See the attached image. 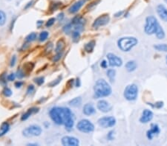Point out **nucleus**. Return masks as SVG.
<instances>
[{"label":"nucleus","mask_w":167,"mask_h":146,"mask_svg":"<svg viewBox=\"0 0 167 146\" xmlns=\"http://www.w3.org/2000/svg\"><path fill=\"white\" fill-rule=\"evenodd\" d=\"M49 115L57 125H63L67 119L74 116L72 111L65 107H54L50 109Z\"/></svg>","instance_id":"obj_1"},{"label":"nucleus","mask_w":167,"mask_h":146,"mask_svg":"<svg viewBox=\"0 0 167 146\" xmlns=\"http://www.w3.org/2000/svg\"><path fill=\"white\" fill-rule=\"evenodd\" d=\"M94 96L96 98H105L109 96L111 94V87L108 82L104 79H99L96 81L94 86Z\"/></svg>","instance_id":"obj_2"},{"label":"nucleus","mask_w":167,"mask_h":146,"mask_svg":"<svg viewBox=\"0 0 167 146\" xmlns=\"http://www.w3.org/2000/svg\"><path fill=\"white\" fill-rule=\"evenodd\" d=\"M138 40L134 37L127 36V37H123L120 38L117 41V45L120 50L123 52H129L138 44Z\"/></svg>","instance_id":"obj_3"},{"label":"nucleus","mask_w":167,"mask_h":146,"mask_svg":"<svg viewBox=\"0 0 167 146\" xmlns=\"http://www.w3.org/2000/svg\"><path fill=\"white\" fill-rule=\"evenodd\" d=\"M161 26L154 15H149L146 19V24L144 26V32L147 35H153L157 33Z\"/></svg>","instance_id":"obj_4"},{"label":"nucleus","mask_w":167,"mask_h":146,"mask_svg":"<svg viewBox=\"0 0 167 146\" xmlns=\"http://www.w3.org/2000/svg\"><path fill=\"white\" fill-rule=\"evenodd\" d=\"M124 98L129 101L135 100L138 95V87L135 84H130L125 87L123 93Z\"/></svg>","instance_id":"obj_5"},{"label":"nucleus","mask_w":167,"mask_h":146,"mask_svg":"<svg viewBox=\"0 0 167 146\" xmlns=\"http://www.w3.org/2000/svg\"><path fill=\"white\" fill-rule=\"evenodd\" d=\"M77 129L81 132L88 134V133L94 131V126L91 121L84 119V120H81L80 122H78L77 125Z\"/></svg>","instance_id":"obj_6"},{"label":"nucleus","mask_w":167,"mask_h":146,"mask_svg":"<svg viewBox=\"0 0 167 146\" xmlns=\"http://www.w3.org/2000/svg\"><path fill=\"white\" fill-rule=\"evenodd\" d=\"M41 133H42V129L37 125H32L31 126H28L22 131V134L26 137L40 136Z\"/></svg>","instance_id":"obj_7"},{"label":"nucleus","mask_w":167,"mask_h":146,"mask_svg":"<svg viewBox=\"0 0 167 146\" xmlns=\"http://www.w3.org/2000/svg\"><path fill=\"white\" fill-rule=\"evenodd\" d=\"M97 123L100 127L103 129H107V128L113 127L116 124V119L114 117H101L98 120Z\"/></svg>","instance_id":"obj_8"},{"label":"nucleus","mask_w":167,"mask_h":146,"mask_svg":"<svg viewBox=\"0 0 167 146\" xmlns=\"http://www.w3.org/2000/svg\"><path fill=\"white\" fill-rule=\"evenodd\" d=\"M85 19L82 17H81V16H76V17L74 18L72 22V29H73L72 32L74 30H77L79 31V32L82 30L84 25H85Z\"/></svg>","instance_id":"obj_9"},{"label":"nucleus","mask_w":167,"mask_h":146,"mask_svg":"<svg viewBox=\"0 0 167 146\" xmlns=\"http://www.w3.org/2000/svg\"><path fill=\"white\" fill-rule=\"evenodd\" d=\"M110 21V17L108 14H104V15H102L100 16H99L98 18L94 20V23L92 24V27L94 28H98L100 27H102V26H105Z\"/></svg>","instance_id":"obj_10"},{"label":"nucleus","mask_w":167,"mask_h":146,"mask_svg":"<svg viewBox=\"0 0 167 146\" xmlns=\"http://www.w3.org/2000/svg\"><path fill=\"white\" fill-rule=\"evenodd\" d=\"M107 59L108 60V63L111 67H121L123 64L122 59L120 57L117 56L113 53H108L107 55Z\"/></svg>","instance_id":"obj_11"},{"label":"nucleus","mask_w":167,"mask_h":146,"mask_svg":"<svg viewBox=\"0 0 167 146\" xmlns=\"http://www.w3.org/2000/svg\"><path fill=\"white\" fill-rule=\"evenodd\" d=\"M62 144L65 146H78L80 141L77 138L74 137L65 136L62 139Z\"/></svg>","instance_id":"obj_12"},{"label":"nucleus","mask_w":167,"mask_h":146,"mask_svg":"<svg viewBox=\"0 0 167 146\" xmlns=\"http://www.w3.org/2000/svg\"><path fill=\"white\" fill-rule=\"evenodd\" d=\"M97 107L98 110L103 112V113H107V112H111V109H112V106L106 100H100V101H98Z\"/></svg>","instance_id":"obj_13"},{"label":"nucleus","mask_w":167,"mask_h":146,"mask_svg":"<svg viewBox=\"0 0 167 146\" xmlns=\"http://www.w3.org/2000/svg\"><path fill=\"white\" fill-rule=\"evenodd\" d=\"M153 116V112H151V110L145 109L142 113V116L140 118V122L141 123H148L149 122H150L152 120Z\"/></svg>","instance_id":"obj_14"},{"label":"nucleus","mask_w":167,"mask_h":146,"mask_svg":"<svg viewBox=\"0 0 167 146\" xmlns=\"http://www.w3.org/2000/svg\"><path fill=\"white\" fill-rule=\"evenodd\" d=\"M159 133H160V128H159V126L157 124L152 123L151 124V129L146 132V137H147V138L149 140H151V139H153L155 135H157Z\"/></svg>","instance_id":"obj_15"},{"label":"nucleus","mask_w":167,"mask_h":146,"mask_svg":"<svg viewBox=\"0 0 167 146\" xmlns=\"http://www.w3.org/2000/svg\"><path fill=\"white\" fill-rule=\"evenodd\" d=\"M157 13L162 20L167 22V8L164 5H159L157 6Z\"/></svg>","instance_id":"obj_16"},{"label":"nucleus","mask_w":167,"mask_h":146,"mask_svg":"<svg viewBox=\"0 0 167 146\" xmlns=\"http://www.w3.org/2000/svg\"><path fill=\"white\" fill-rule=\"evenodd\" d=\"M84 3H85L84 0H79L78 2H75L73 5L71 6L68 11H69L70 13H76L78 12L80 9L82 7V5H84Z\"/></svg>","instance_id":"obj_17"},{"label":"nucleus","mask_w":167,"mask_h":146,"mask_svg":"<svg viewBox=\"0 0 167 146\" xmlns=\"http://www.w3.org/2000/svg\"><path fill=\"white\" fill-rule=\"evenodd\" d=\"M83 114L86 116H91L95 114L96 110L91 103H86L83 107Z\"/></svg>","instance_id":"obj_18"},{"label":"nucleus","mask_w":167,"mask_h":146,"mask_svg":"<svg viewBox=\"0 0 167 146\" xmlns=\"http://www.w3.org/2000/svg\"><path fill=\"white\" fill-rule=\"evenodd\" d=\"M39 112V108H35V107H33V108H30V109H28V112H26V113H25L24 114H23L22 116L21 117V120L22 121L24 120H26L27 119L29 118L34 113H37V112Z\"/></svg>","instance_id":"obj_19"},{"label":"nucleus","mask_w":167,"mask_h":146,"mask_svg":"<svg viewBox=\"0 0 167 146\" xmlns=\"http://www.w3.org/2000/svg\"><path fill=\"white\" fill-rule=\"evenodd\" d=\"M64 125L65 126V129H66L67 131H72V129L74 127V116L72 117H69L65 121Z\"/></svg>","instance_id":"obj_20"},{"label":"nucleus","mask_w":167,"mask_h":146,"mask_svg":"<svg viewBox=\"0 0 167 146\" xmlns=\"http://www.w3.org/2000/svg\"><path fill=\"white\" fill-rule=\"evenodd\" d=\"M137 68V64L134 61H129L125 64V69L128 72H133Z\"/></svg>","instance_id":"obj_21"},{"label":"nucleus","mask_w":167,"mask_h":146,"mask_svg":"<svg viewBox=\"0 0 167 146\" xmlns=\"http://www.w3.org/2000/svg\"><path fill=\"white\" fill-rule=\"evenodd\" d=\"M81 103H82V98H80V97L74 98V99H72V100H70L69 101L70 106L72 107L80 106H81Z\"/></svg>","instance_id":"obj_22"},{"label":"nucleus","mask_w":167,"mask_h":146,"mask_svg":"<svg viewBox=\"0 0 167 146\" xmlns=\"http://www.w3.org/2000/svg\"><path fill=\"white\" fill-rule=\"evenodd\" d=\"M65 48V42L63 39H60L57 41V46H56V52L57 53H60L63 52V50Z\"/></svg>","instance_id":"obj_23"},{"label":"nucleus","mask_w":167,"mask_h":146,"mask_svg":"<svg viewBox=\"0 0 167 146\" xmlns=\"http://www.w3.org/2000/svg\"><path fill=\"white\" fill-rule=\"evenodd\" d=\"M95 41H90L89 42H88L84 46V49H85V52H91L94 50V46H95Z\"/></svg>","instance_id":"obj_24"},{"label":"nucleus","mask_w":167,"mask_h":146,"mask_svg":"<svg viewBox=\"0 0 167 146\" xmlns=\"http://www.w3.org/2000/svg\"><path fill=\"white\" fill-rule=\"evenodd\" d=\"M9 129H10V126L7 122H4L2 123V126L0 128V137L3 136L5 134L8 132Z\"/></svg>","instance_id":"obj_25"},{"label":"nucleus","mask_w":167,"mask_h":146,"mask_svg":"<svg viewBox=\"0 0 167 146\" xmlns=\"http://www.w3.org/2000/svg\"><path fill=\"white\" fill-rule=\"evenodd\" d=\"M115 75H116V71L113 69H110L107 71V77H108L110 82L113 83L115 81Z\"/></svg>","instance_id":"obj_26"},{"label":"nucleus","mask_w":167,"mask_h":146,"mask_svg":"<svg viewBox=\"0 0 167 146\" xmlns=\"http://www.w3.org/2000/svg\"><path fill=\"white\" fill-rule=\"evenodd\" d=\"M154 48L157 51L160 52H167V44H160L154 46Z\"/></svg>","instance_id":"obj_27"},{"label":"nucleus","mask_w":167,"mask_h":146,"mask_svg":"<svg viewBox=\"0 0 167 146\" xmlns=\"http://www.w3.org/2000/svg\"><path fill=\"white\" fill-rule=\"evenodd\" d=\"M37 33H31L26 36L25 40H26V41H28V42H32V41H35V40L37 39Z\"/></svg>","instance_id":"obj_28"},{"label":"nucleus","mask_w":167,"mask_h":146,"mask_svg":"<svg viewBox=\"0 0 167 146\" xmlns=\"http://www.w3.org/2000/svg\"><path fill=\"white\" fill-rule=\"evenodd\" d=\"M6 22V15L5 12L0 10V26H2Z\"/></svg>","instance_id":"obj_29"},{"label":"nucleus","mask_w":167,"mask_h":146,"mask_svg":"<svg viewBox=\"0 0 167 146\" xmlns=\"http://www.w3.org/2000/svg\"><path fill=\"white\" fill-rule=\"evenodd\" d=\"M72 30H73V29H72V23H69V24L65 25L64 28H63V31H64L65 33H66V34H69Z\"/></svg>","instance_id":"obj_30"},{"label":"nucleus","mask_w":167,"mask_h":146,"mask_svg":"<svg viewBox=\"0 0 167 146\" xmlns=\"http://www.w3.org/2000/svg\"><path fill=\"white\" fill-rule=\"evenodd\" d=\"M48 33L47 31H43L42 33L40 34V41H44L45 40L47 39L48 37Z\"/></svg>","instance_id":"obj_31"},{"label":"nucleus","mask_w":167,"mask_h":146,"mask_svg":"<svg viewBox=\"0 0 167 146\" xmlns=\"http://www.w3.org/2000/svg\"><path fill=\"white\" fill-rule=\"evenodd\" d=\"M80 32H79V31H77V30H74L73 32H72V38H73L74 41H78L80 36Z\"/></svg>","instance_id":"obj_32"},{"label":"nucleus","mask_w":167,"mask_h":146,"mask_svg":"<svg viewBox=\"0 0 167 146\" xmlns=\"http://www.w3.org/2000/svg\"><path fill=\"white\" fill-rule=\"evenodd\" d=\"M34 81L37 85H39V86H41V85H42L44 83L45 78H44L43 77H37V78H35Z\"/></svg>","instance_id":"obj_33"},{"label":"nucleus","mask_w":167,"mask_h":146,"mask_svg":"<svg viewBox=\"0 0 167 146\" xmlns=\"http://www.w3.org/2000/svg\"><path fill=\"white\" fill-rule=\"evenodd\" d=\"M33 67H34L33 64L28 62V64H26L25 65H24V69L25 71L28 70V72H31V71H32V69H33Z\"/></svg>","instance_id":"obj_34"},{"label":"nucleus","mask_w":167,"mask_h":146,"mask_svg":"<svg viewBox=\"0 0 167 146\" xmlns=\"http://www.w3.org/2000/svg\"><path fill=\"white\" fill-rule=\"evenodd\" d=\"M2 93H3V95L5 97H10V96H11V95H12V91H11L9 88L6 87L4 89Z\"/></svg>","instance_id":"obj_35"},{"label":"nucleus","mask_w":167,"mask_h":146,"mask_svg":"<svg viewBox=\"0 0 167 146\" xmlns=\"http://www.w3.org/2000/svg\"><path fill=\"white\" fill-rule=\"evenodd\" d=\"M62 79V77H59L57 78V79H56L55 81H53L52 82H50V83L48 84L49 86H50V87H54V86H57V85L59 83V82H60V81H61Z\"/></svg>","instance_id":"obj_36"},{"label":"nucleus","mask_w":167,"mask_h":146,"mask_svg":"<svg viewBox=\"0 0 167 146\" xmlns=\"http://www.w3.org/2000/svg\"><path fill=\"white\" fill-rule=\"evenodd\" d=\"M54 22H55V19H54V18H51V19H49L47 22V23H46V27H47V28H50V27H51V26L54 24Z\"/></svg>","instance_id":"obj_37"},{"label":"nucleus","mask_w":167,"mask_h":146,"mask_svg":"<svg viewBox=\"0 0 167 146\" xmlns=\"http://www.w3.org/2000/svg\"><path fill=\"white\" fill-rule=\"evenodd\" d=\"M163 106H164V102L163 101L157 102V103H155V105L153 106L154 108H161Z\"/></svg>","instance_id":"obj_38"},{"label":"nucleus","mask_w":167,"mask_h":146,"mask_svg":"<svg viewBox=\"0 0 167 146\" xmlns=\"http://www.w3.org/2000/svg\"><path fill=\"white\" fill-rule=\"evenodd\" d=\"M34 91V86L33 85H30L28 87V89H27V94L30 95V94H32Z\"/></svg>","instance_id":"obj_39"},{"label":"nucleus","mask_w":167,"mask_h":146,"mask_svg":"<svg viewBox=\"0 0 167 146\" xmlns=\"http://www.w3.org/2000/svg\"><path fill=\"white\" fill-rule=\"evenodd\" d=\"M62 55H63V52H60V53H57V55L54 56V59H53V61H54V62H57L60 59V58H61Z\"/></svg>","instance_id":"obj_40"},{"label":"nucleus","mask_w":167,"mask_h":146,"mask_svg":"<svg viewBox=\"0 0 167 146\" xmlns=\"http://www.w3.org/2000/svg\"><path fill=\"white\" fill-rule=\"evenodd\" d=\"M16 75L15 74H14V73H12V74H10L7 77V79L9 81H14V79L16 78Z\"/></svg>","instance_id":"obj_41"},{"label":"nucleus","mask_w":167,"mask_h":146,"mask_svg":"<svg viewBox=\"0 0 167 146\" xmlns=\"http://www.w3.org/2000/svg\"><path fill=\"white\" fill-rule=\"evenodd\" d=\"M25 76V73L23 72V71L22 70H18L17 73H16V77H19V78H22Z\"/></svg>","instance_id":"obj_42"},{"label":"nucleus","mask_w":167,"mask_h":146,"mask_svg":"<svg viewBox=\"0 0 167 146\" xmlns=\"http://www.w3.org/2000/svg\"><path fill=\"white\" fill-rule=\"evenodd\" d=\"M16 55H14L11 61V67H14V65L16 64Z\"/></svg>","instance_id":"obj_43"},{"label":"nucleus","mask_w":167,"mask_h":146,"mask_svg":"<svg viewBox=\"0 0 167 146\" xmlns=\"http://www.w3.org/2000/svg\"><path fill=\"white\" fill-rule=\"evenodd\" d=\"M100 66L102 68H103V69H106V68H107V66H108V64H107V62H106V61H103L101 62L100 64Z\"/></svg>","instance_id":"obj_44"},{"label":"nucleus","mask_w":167,"mask_h":146,"mask_svg":"<svg viewBox=\"0 0 167 146\" xmlns=\"http://www.w3.org/2000/svg\"><path fill=\"white\" fill-rule=\"evenodd\" d=\"M113 134H114V131H110L109 133H108V136H107V137H108V139H109V140H112L113 139Z\"/></svg>","instance_id":"obj_45"},{"label":"nucleus","mask_w":167,"mask_h":146,"mask_svg":"<svg viewBox=\"0 0 167 146\" xmlns=\"http://www.w3.org/2000/svg\"><path fill=\"white\" fill-rule=\"evenodd\" d=\"M23 83L21 82V81H17V82L15 83V86L16 88H20L22 86Z\"/></svg>","instance_id":"obj_46"},{"label":"nucleus","mask_w":167,"mask_h":146,"mask_svg":"<svg viewBox=\"0 0 167 146\" xmlns=\"http://www.w3.org/2000/svg\"><path fill=\"white\" fill-rule=\"evenodd\" d=\"M64 18V13H59V15H57V19L59 21H62Z\"/></svg>","instance_id":"obj_47"},{"label":"nucleus","mask_w":167,"mask_h":146,"mask_svg":"<svg viewBox=\"0 0 167 146\" xmlns=\"http://www.w3.org/2000/svg\"><path fill=\"white\" fill-rule=\"evenodd\" d=\"M32 3H33V1H31V2H28V5H27L26 6H25V9H28V7H30V6H31Z\"/></svg>","instance_id":"obj_48"},{"label":"nucleus","mask_w":167,"mask_h":146,"mask_svg":"<svg viewBox=\"0 0 167 146\" xmlns=\"http://www.w3.org/2000/svg\"><path fill=\"white\" fill-rule=\"evenodd\" d=\"M123 13V11H120V12H118L117 13L115 14V17H119V16L122 15Z\"/></svg>","instance_id":"obj_49"},{"label":"nucleus","mask_w":167,"mask_h":146,"mask_svg":"<svg viewBox=\"0 0 167 146\" xmlns=\"http://www.w3.org/2000/svg\"><path fill=\"white\" fill-rule=\"evenodd\" d=\"M76 86H77V87H79V86H80V81L79 78H77V83H76Z\"/></svg>","instance_id":"obj_50"},{"label":"nucleus","mask_w":167,"mask_h":146,"mask_svg":"<svg viewBox=\"0 0 167 146\" xmlns=\"http://www.w3.org/2000/svg\"><path fill=\"white\" fill-rule=\"evenodd\" d=\"M42 24H43V22H42V21H38V22H37V25H38L39 27Z\"/></svg>","instance_id":"obj_51"},{"label":"nucleus","mask_w":167,"mask_h":146,"mask_svg":"<svg viewBox=\"0 0 167 146\" xmlns=\"http://www.w3.org/2000/svg\"><path fill=\"white\" fill-rule=\"evenodd\" d=\"M28 145H33V146H34V145H38L37 144H33V143H29V144H28Z\"/></svg>","instance_id":"obj_52"},{"label":"nucleus","mask_w":167,"mask_h":146,"mask_svg":"<svg viewBox=\"0 0 167 146\" xmlns=\"http://www.w3.org/2000/svg\"><path fill=\"white\" fill-rule=\"evenodd\" d=\"M164 1H165V2H166V3H167V0H164Z\"/></svg>","instance_id":"obj_53"},{"label":"nucleus","mask_w":167,"mask_h":146,"mask_svg":"<svg viewBox=\"0 0 167 146\" xmlns=\"http://www.w3.org/2000/svg\"><path fill=\"white\" fill-rule=\"evenodd\" d=\"M166 64H167V56H166Z\"/></svg>","instance_id":"obj_54"}]
</instances>
